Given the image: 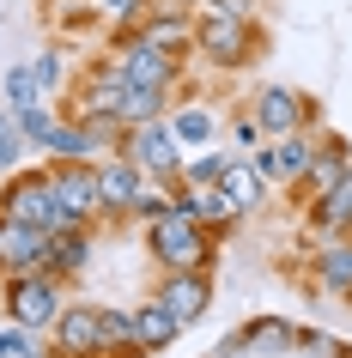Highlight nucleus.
I'll list each match as a JSON object with an SVG mask.
<instances>
[{
    "label": "nucleus",
    "instance_id": "f257e3e1",
    "mask_svg": "<svg viewBox=\"0 0 352 358\" xmlns=\"http://www.w3.org/2000/svg\"><path fill=\"white\" fill-rule=\"evenodd\" d=\"M61 303H67V280L49 273V267L0 280V310H6V322H19V328H31V334H49V328H55Z\"/></svg>",
    "mask_w": 352,
    "mask_h": 358
},
{
    "label": "nucleus",
    "instance_id": "f03ea898",
    "mask_svg": "<svg viewBox=\"0 0 352 358\" xmlns=\"http://www.w3.org/2000/svg\"><path fill=\"white\" fill-rule=\"evenodd\" d=\"M146 249H152V262L164 267V273H188V267H213L219 237L170 207L164 219H152V225H146Z\"/></svg>",
    "mask_w": 352,
    "mask_h": 358
},
{
    "label": "nucleus",
    "instance_id": "7ed1b4c3",
    "mask_svg": "<svg viewBox=\"0 0 352 358\" xmlns=\"http://www.w3.org/2000/svg\"><path fill=\"white\" fill-rule=\"evenodd\" d=\"M0 213H6V219H24V225H43V231H67V213H61L49 164L6 170V182H0Z\"/></svg>",
    "mask_w": 352,
    "mask_h": 358
},
{
    "label": "nucleus",
    "instance_id": "20e7f679",
    "mask_svg": "<svg viewBox=\"0 0 352 358\" xmlns=\"http://www.w3.org/2000/svg\"><path fill=\"white\" fill-rule=\"evenodd\" d=\"M110 152H122L128 164H140L158 182H176L183 176V140L170 134V115H158V122H128V128L115 134Z\"/></svg>",
    "mask_w": 352,
    "mask_h": 358
},
{
    "label": "nucleus",
    "instance_id": "39448f33",
    "mask_svg": "<svg viewBox=\"0 0 352 358\" xmlns=\"http://www.w3.org/2000/svg\"><path fill=\"white\" fill-rule=\"evenodd\" d=\"M255 55H261V24H243V19H201L195 61H206L213 73H243Z\"/></svg>",
    "mask_w": 352,
    "mask_h": 358
},
{
    "label": "nucleus",
    "instance_id": "423d86ee",
    "mask_svg": "<svg viewBox=\"0 0 352 358\" xmlns=\"http://www.w3.org/2000/svg\"><path fill=\"white\" fill-rule=\"evenodd\" d=\"M110 55L122 61V79H128V85H152V92H170V97H176V85H183V73H188L183 55H164V49L146 43V37H110Z\"/></svg>",
    "mask_w": 352,
    "mask_h": 358
},
{
    "label": "nucleus",
    "instance_id": "0eeeda50",
    "mask_svg": "<svg viewBox=\"0 0 352 358\" xmlns=\"http://www.w3.org/2000/svg\"><path fill=\"white\" fill-rule=\"evenodd\" d=\"M249 110H255V122H261V134H267V140L297 134V128H322V103H316V97H304V92H292V85H255Z\"/></svg>",
    "mask_w": 352,
    "mask_h": 358
},
{
    "label": "nucleus",
    "instance_id": "6e6552de",
    "mask_svg": "<svg viewBox=\"0 0 352 358\" xmlns=\"http://www.w3.org/2000/svg\"><path fill=\"white\" fill-rule=\"evenodd\" d=\"M97 346H104V303L67 298L49 328V358H97Z\"/></svg>",
    "mask_w": 352,
    "mask_h": 358
},
{
    "label": "nucleus",
    "instance_id": "1a4fd4ad",
    "mask_svg": "<svg viewBox=\"0 0 352 358\" xmlns=\"http://www.w3.org/2000/svg\"><path fill=\"white\" fill-rule=\"evenodd\" d=\"M346 170H352V140L334 134V128H316V164L304 170V182H292V201L297 207H316L322 194H334L346 182Z\"/></svg>",
    "mask_w": 352,
    "mask_h": 358
},
{
    "label": "nucleus",
    "instance_id": "9d476101",
    "mask_svg": "<svg viewBox=\"0 0 352 358\" xmlns=\"http://www.w3.org/2000/svg\"><path fill=\"white\" fill-rule=\"evenodd\" d=\"M49 176H55V194H61L67 225H104V201H97V164H79V158H49Z\"/></svg>",
    "mask_w": 352,
    "mask_h": 358
},
{
    "label": "nucleus",
    "instance_id": "9b49d317",
    "mask_svg": "<svg viewBox=\"0 0 352 358\" xmlns=\"http://www.w3.org/2000/svg\"><path fill=\"white\" fill-rule=\"evenodd\" d=\"M170 207L183 213V219H195V225H206L213 237H231V231H237L243 219H249V213H243L237 201H231V194L219 189V182H213V189H195V182H176V189H170Z\"/></svg>",
    "mask_w": 352,
    "mask_h": 358
},
{
    "label": "nucleus",
    "instance_id": "f8f14e48",
    "mask_svg": "<svg viewBox=\"0 0 352 358\" xmlns=\"http://www.w3.org/2000/svg\"><path fill=\"white\" fill-rule=\"evenodd\" d=\"M152 298L164 303V310H170L176 322H183V328H195V322H201L206 310H213V267H188V273H164Z\"/></svg>",
    "mask_w": 352,
    "mask_h": 358
},
{
    "label": "nucleus",
    "instance_id": "ddd939ff",
    "mask_svg": "<svg viewBox=\"0 0 352 358\" xmlns=\"http://www.w3.org/2000/svg\"><path fill=\"white\" fill-rule=\"evenodd\" d=\"M37 267H49V231L0 213V280H13V273H37Z\"/></svg>",
    "mask_w": 352,
    "mask_h": 358
},
{
    "label": "nucleus",
    "instance_id": "4468645a",
    "mask_svg": "<svg viewBox=\"0 0 352 358\" xmlns=\"http://www.w3.org/2000/svg\"><path fill=\"white\" fill-rule=\"evenodd\" d=\"M140 176H146V170L128 164L122 152H104V158H97V201H104V225H122V219H128Z\"/></svg>",
    "mask_w": 352,
    "mask_h": 358
},
{
    "label": "nucleus",
    "instance_id": "2eb2a0df",
    "mask_svg": "<svg viewBox=\"0 0 352 358\" xmlns=\"http://www.w3.org/2000/svg\"><path fill=\"white\" fill-rule=\"evenodd\" d=\"M140 37H146V43H158L164 55H183V61H195V37H201V19H195L188 6H176V0H158Z\"/></svg>",
    "mask_w": 352,
    "mask_h": 358
},
{
    "label": "nucleus",
    "instance_id": "dca6fc26",
    "mask_svg": "<svg viewBox=\"0 0 352 358\" xmlns=\"http://www.w3.org/2000/svg\"><path fill=\"white\" fill-rule=\"evenodd\" d=\"M97 255V225H67V231H49V273L73 285Z\"/></svg>",
    "mask_w": 352,
    "mask_h": 358
},
{
    "label": "nucleus",
    "instance_id": "f3484780",
    "mask_svg": "<svg viewBox=\"0 0 352 358\" xmlns=\"http://www.w3.org/2000/svg\"><path fill=\"white\" fill-rule=\"evenodd\" d=\"M267 152H274V170H267V182H274V189H292V182H304V170L316 164V128L279 134V140H267Z\"/></svg>",
    "mask_w": 352,
    "mask_h": 358
},
{
    "label": "nucleus",
    "instance_id": "a211bd4d",
    "mask_svg": "<svg viewBox=\"0 0 352 358\" xmlns=\"http://www.w3.org/2000/svg\"><path fill=\"white\" fill-rule=\"evenodd\" d=\"M304 231H310V237H322V243L352 237V170H346V182H340L334 194H322L316 207H304Z\"/></svg>",
    "mask_w": 352,
    "mask_h": 358
},
{
    "label": "nucleus",
    "instance_id": "6ab92c4d",
    "mask_svg": "<svg viewBox=\"0 0 352 358\" xmlns=\"http://www.w3.org/2000/svg\"><path fill=\"white\" fill-rule=\"evenodd\" d=\"M310 280L328 292V298L352 303V237H334V243H322L310 255Z\"/></svg>",
    "mask_w": 352,
    "mask_h": 358
},
{
    "label": "nucleus",
    "instance_id": "aec40b11",
    "mask_svg": "<svg viewBox=\"0 0 352 358\" xmlns=\"http://www.w3.org/2000/svg\"><path fill=\"white\" fill-rule=\"evenodd\" d=\"M170 134L183 140V152H201V146H213V134H219V115L206 110L201 97H188V103H170Z\"/></svg>",
    "mask_w": 352,
    "mask_h": 358
},
{
    "label": "nucleus",
    "instance_id": "412c9836",
    "mask_svg": "<svg viewBox=\"0 0 352 358\" xmlns=\"http://www.w3.org/2000/svg\"><path fill=\"white\" fill-rule=\"evenodd\" d=\"M110 152V140H97L85 122H73V115H61L55 134H49V158H79V164H97Z\"/></svg>",
    "mask_w": 352,
    "mask_h": 358
},
{
    "label": "nucleus",
    "instance_id": "4be33fe9",
    "mask_svg": "<svg viewBox=\"0 0 352 358\" xmlns=\"http://www.w3.org/2000/svg\"><path fill=\"white\" fill-rule=\"evenodd\" d=\"M219 189L231 194V201H237L243 213H255V207H267V189H274V182H267V176H261V170L249 164V158H237V152H231V164H225Z\"/></svg>",
    "mask_w": 352,
    "mask_h": 358
},
{
    "label": "nucleus",
    "instance_id": "5701e85b",
    "mask_svg": "<svg viewBox=\"0 0 352 358\" xmlns=\"http://www.w3.org/2000/svg\"><path fill=\"white\" fill-rule=\"evenodd\" d=\"M134 328H140V346H146V352H164V346H176V334H183V322L170 316L158 298L134 303Z\"/></svg>",
    "mask_w": 352,
    "mask_h": 358
},
{
    "label": "nucleus",
    "instance_id": "b1692460",
    "mask_svg": "<svg viewBox=\"0 0 352 358\" xmlns=\"http://www.w3.org/2000/svg\"><path fill=\"white\" fill-rule=\"evenodd\" d=\"M243 340H249V352H292V346H297V322H286V316H249V322H243Z\"/></svg>",
    "mask_w": 352,
    "mask_h": 358
},
{
    "label": "nucleus",
    "instance_id": "393cba45",
    "mask_svg": "<svg viewBox=\"0 0 352 358\" xmlns=\"http://www.w3.org/2000/svg\"><path fill=\"white\" fill-rule=\"evenodd\" d=\"M67 61H73V55H67V43H49V49L31 61V67H37V92H43V97H61V92H67V85L79 79Z\"/></svg>",
    "mask_w": 352,
    "mask_h": 358
},
{
    "label": "nucleus",
    "instance_id": "a878e982",
    "mask_svg": "<svg viewBox=\"0 0 352 358\" xmlns=\"http://www.w3.org/2000/svg\"><path fill=\"white\" fill-rule=\"evenodd\" d=\"M170 189H176V182L140 176V189H134V207H128V225H140V231H146L152 219H164V213H170Z\"/></svg>",
    "mask_w": 352,
    "mask_h": 358
},
{
    "label": "nucleus",
    "instance_id": "bb28decb",
    "mask_svg": "<svg viewBox=\"0 0 352 358\" xmlns=\"http://www.w3.org/2000/svg\"><path fill=\"white\" fill-rule=\"evenodd\" d=\"M122 346H140V328H134V303H104V352H122Z\"/></svg>",
    "mask_w": 352,
    "mask_h": 358
},
{
    "label": "nucleus",
    "instance_id": "cd10ccee",
    "mask_svg": "<svg viewBox=\"0 0 352 358\" xmlns=\"http://www.w3.org/2000/svg\"><path fill=\"white\" fill-rule=\"evenodd\" d=\"M19 122H24L31 152H49V134H55V122H61V103H55V97H37V103H24V110H19Z\"/></svg>",
    "mask_w": 352,
    "mask_h": 358
},
{
    "label": "nucleus",
    "instance_id": "c85d7f7f",
    "mask_svg": "<svg viewBox=\"0 0 352 358\" xmlns=\"http://www.w3.org/2000/svg\"><path fill=\"white\" fill-rule=\"evenodd\" d=\"M24 158H31V140H24V122H19V110L6 103V110H0V176H6V170H19Z\"/></svg>",
    "mask_w": 352,
    "mask_h": 358
},
{
    "label": "nucleus",
    "instance_id": "c756f323",
    "mask_svg": "<svg viewBox=\"0 0 352 358\" xmlns=\"http://www.w3.org/2000/svg\"><path fill=\"white\" fill-rule=\"evenodd\" d=\"M170 103H176L170 92H152V85H128V92H122V122H158V115H170Z\"/></svg>",
    "mask_w": 352,
    "mask_h": 358
},
{
    "label": "nucleus",
    "instance_id": "7c9ffc66",
    "mask_svg": "<svg viewBox=\"0 0 352 358\" xmlns=\"http://www.w3.org/2000/svg\"><path fill=\"white\" fill-rule=\"evenodd\" d=\"M225 164H231V152H213V146H201V152H183V176H176V182L213 189V182L225 176Z\"/></svg>",
    "mask_w": 352,
    "mask_h": 358
},
{
    "label": "nucleus",
    "instance_id": "2f4dec72",
    "mask_svg": "<svg viewBox=\"0 0 352 358\" xmlns=\"http://www.w3.org/2000/svg\"><path fill=\"white\" fill-rule=\"evenodd\" d=\"M0 92H6V103H13V110H24V103H37V67H31V61H13V67H6V79H0Z\"/></svg>",
    "mask_w": 352,
    "mask_h": 358
},
{
    "label": "nucleus",
    "instance_id": "473e14b6",
    "mask_svg": "<svg viewBox=\"0 0 352 358\" xmlns=\"http://www.w3.org/2000/svg\"><path fill=\"white\" fill-rule=\"evenodd\" d=\"M195 19H243V24H261V0H201Z\"/></svg>",
    "mask_w": 352,
    "mask_h": 358
},
{
    "label": "nucleus",
    "instance_id": "72a5a7b5",
    "mask_svg": "<svg viewBox=\"0 0 352 358\" xmlns=\"http://www.w3.org/2000/svg\"><path fill=\"white\" fill-rule=\"evenodd\" d=\"M292 352H304V358H346V346L328 334V328H297V346Z\"/></svg>",
    "mask_w": 352,
    "mask_h": 358
},
{
    "label": "nucleus",
    "instance_id": "f704fd0d",
    "mask_svg": "<svg viewBox=\"0 0 352 358\" xmlns=\"http://www.w3.org/2000/svg\"><path fill=\"white\" fill-rule=\"evenodd\" d=\"M231 140H237V152H255V146H267V134H261L255 110H237V115H231Z\"/></svg>",
    "mask_w": 352,
    "mask_h": 358
},
{
    "label": "nucleus",
    "instance_id": "c9c22d12",
    "mask_svg": "<svg viewBox=\"0 0 352 358\" xmlns=\"http://www.w3.org/2000/svg\"><path fill=\"white\" fill-rule=\"evenodd\" d=\"M243 352H249V340H243V328H231V334L219 340V352H213V358H243Z\"/></svg>",
    "mask_w": 352,
    "mask_h": 358
},
{
    "label": "nucleus",
    "instance_id": "e433bc0d",
    "mask_svg": "<svg viewBox=\"0 0 352 358\" xmlns=\"http://www.w3.org/2000/svg\"><path fill=\"white\" fill-rule=\"evenodd\" d=\"M176 6H188V13H195V6H201V0H176Z\"/></svg>",
    "mask_w": 352,
    "mask_h": 358
},
{
    "label": "nucleus",
    "instance_id": "4c0bfd02",
    "mask_svg": "<svg viewBox=\"0 0 352 358\" xmlns=\"http://www.w3.org/2000/svg\"><path fill=\"white\" fill-rule=\"evenodd\" d=\"M19 358H37V352H19Z\"/></svg>",
    "mask_w": 352,
    "mask_h": 358
},
{
    "label": "nucleus",
    "instance_id": "58836bf2",
    "mask_svg": "<svg viewBox=\"0 0 352 358\" xmlns=\"http://www.w3.org/2000/svg\"><path fill=\"white\" fill-rule=\"evenodd\" d=\"M346 358H352V346H346Z\"/></svg>",
    "mask_w": 352,
    "mask_h": 358
},
{
    "label": "nucleus",
    "instance_id": "ea45409f",
    "mask_svg": "<svg viewBox=\"0 0 352 358\" xmlns=\"http://www.w3.org/2000/svg\"><path fill=\"white\" fill-rule=\"evenodd\" d=\"M346 310H352V303H346Z\"/></svg>",
    "mask_w": 352,
    "mask_h": 358
}]
</instances>
